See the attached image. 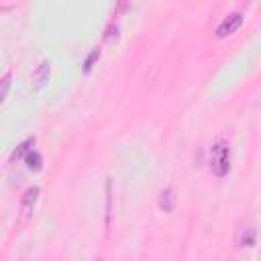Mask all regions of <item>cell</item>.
<instances>
[{
  "label": "cell",
  "mask_w": 261,
  "mask_h": 261,
  "mask_svg": "<svg viewBox=\"0 0 261 261\" xmlns=\"http://www.w3.org/2000/svg\"><path fill=\"white\" fill-rule=\"evenodd\" d=\"M35 145V137H29V139H24L18 147H16V151L12 153V159H20L22 155H27L29 151H31V147Z\"/></svg>",
  "instance_id": "cell-8"
},
{
  "label": "cell",
  "mask_w": 261,
  "mask_h": 261,
  "mask_svg": "<svg viewBox=\"0 0 261 261\" xmlns=\"http://www.w3.org/2000/svg\"><path fill=\"white\" fill-rule=\"evenodd\" d=\"M255 243H257V230H255V226L253 224H243L239 228V232H237V247L251 249V247H255Z\"/></svg>",
  "instance_id": "cell-4"
},
{
  "label": "cell",
  "mask_w": 261,
  "mask_h": 261,
  "mask_svg": "<svg viewBox=\"0 0 261 261\" xmlns=\"http://www.w3.org/2000/svg\"><path fill=\"white\" fill-rule=\"evenodd\" d=\"M116 37H118V27H116V24H110V27L106 29V41L112 43V41H116Z\"/></svg>",
  "instance_id": "cell-11"
},
{
  "label": "cell",
  "mask_w": 261,
  "mask_h": 261,
  "mask_svg": "<svg viewBox=\"0 0 261 261\" xmlns=\"http://www.w3.org/2000/svg\"><path fill=\"white\" fill-rule=\"evenodd\" d=\"M157 204L163 212H173L175 208V190L171 186H167L165 190L159 192V198H157Z\"/></svg>",
  "instance_id": "cell-6"
},
{
  "label": "cell",
  "mask_w": 261,
  "mask_h": 261,
  "mask_svg": "<svg viewBox=\"0 0 261 261\" xmlns=\"http://www.w3.org/2000/svg\"><path fill=\"white\" fill-rule=\"evenodd\" d=\"M37 200H39V188H37V186H33V188L24 190L22 200H20V216H22V220H27V218L33 214Z\"/></svg>",
  "instance_id": "cell-3"
},
{
  "label": "cell",
  "mask_w": 261,
  "mask_h": 261,
  "mask_svg": "<svg viewBox=\"0 0 261 261\" xmlns=\"http://www.w3.org/2000/svg\"><path fill=\"white\" fill-rule=\"evenodd\" d=\"M10 80H12V75L10 73H4V77L0 80V104L6 100V96H8V90H10Z\"/></svg>",
  "instance_id": "cell-9"
},
{
  "label": "cell",
  "mask_w": 261,
  "mask_h": 261,
  "mask_svg": "<svg viewBox=\"0 0 261 261\" xmlns=\"http://www.w3.org/2000/svg\"><path fill=\"white\" fill-rule=\"evenodd\" d=\"M210 169L216 177H224L230 171V147L224 141H218L210 149Z\"/></svg>",
  "instance_id": "cell-1"
},
{
  "label": "cell",
  "mask_w": 261,
  "mask_h": 261,
  "mask_svg": "<svg viewBox=\"0 0 261 261\" xmlns=\"http://www.w3.org/2000/svg\"><path fill=\"white\" fill-rule=\"evenodd\" d=\"M49 75H51V63L49 61H41L37 65V69L33 71V84H35V88L41 90L49 82Z\"/></svg>",
  "instance_id": "cell-5"
},
{
  "label": "cell",
  "mask_w": 261,
  "mask_h": 261,
  "mask_svg": "<svg viewBox=\"0 0 261 261\" xmlns=\"http://www.w3.org/2000/svg\"><path fill=\"white\" fill-rule=\"evenodd\" d=\"M24 163H27V167L31 169V171H39L41 169V163H43V157H41V153L39 151H29L27 155H24Z\"/></svg>",
  "instance_id": "cell-7"
},
{
  "label": "cell",
  "mask_w": 261,
  "mask_h": 261,
  "mask_svg": "<svg viewBox=\"0 0 261 261\" xmlns=\"http://www.w3.org/2000/svg\"><path fill=\"white\" fill-rule=\"evenodd\" d=\"M241 24H243V14H241V12H232V14H228V16L218 24V29H216V37H218V39L228 37V35L237 33V31L241 29Z\"/></svg>",
  "instance_id": "cell-2"
},
{
  "label": "cell",
  "mask_w": 261,
  "mask_h": 261,
  "mask_svg": "<svg viewBox=\"0 0 261 261\" xmlns=\"http://www.w3.org/2000/svg\"><path fill=\"white\" fill-rule=\"evenodd\" d=\"M98 57H100V51H98V49H94V51L86 57V61H84V71H86V73L92 69V65H94V61H96Z\"/></svg>",
  "instance_id": "cell-10"
}]
</instances>
